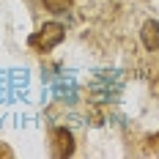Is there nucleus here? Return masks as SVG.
Returning <instances> with one entry per match:
<instances>
[{
	"mask_svg": "<svg viewBox=\"0 0 159 159\" xmlns=\"http://www.w3.org/2000/svg\"><path fill=\"white\" fill-rule=\"evenodd\" d=\"M0 157H11V151L8 148H0Z\"/></svg>",
	"mask_w": 159,
	"mask_h": 159,
	"instance_id": "nucleus-5",
	"label": "nucleus"
},
{
	"mask_svg": "<svg viewBox=\"0 0 159 159\" xmlns=\"http://www.w3.org/2000/svg\"><path fill=\"white\" fill-rule=\"evenodd\" d=\"M140 36H143V47L148 52H157L159 49V22L157 19H148L143 25V30H140Z\"/></svg>",
	"mask_w": 159,
	"mask_h": 159,
	"instance_id": "nucleus-3",
	"label": "nucleus"
},
{
	"mask_svg": "<svg viewBox=\"0 0 159 159\" xmlns=\"http://www.w3.org/2000/svg\"><path fill=\"white\" fill-rule=\"evenodd\" d=\"M71 3H74V0H41V6L47 8L49 14H63V11L71 8Z\"/></svg>",
	"mask_w": 159,
	"mask_h": 159,
	"instance_id": "nucleus-4",
	"label": "nucleus"
},
{
	"mask_svg": "<svg viewBox=\"0 0 159 159\" xmlns=\"http://www.w3.org/2000/svg\"><path fill=\"white\" fill-rule=\"evenodd\" d=\"M63 39H66V28L63 25H61V22H47L44 28H39V30L28 39V44L36 47V49H41V52H47V49L58 47Z\"/></svg>",
	"mask_w": 159,
	"mask_h": 159,
	"instance_id": "nucleus-1",
	"label": "nucleus"
},
{
	"mask_svg": "<svg viewBox=\"0 0 159 159\" xmlns=\"http://www.w3.org/2000/svg\"><path fill=\"white\" fill-rule=\"evenodd\" d=\"M52 154L55 157H69L74 154V140L66 129H55L52 132Z\"/></svg>",
	"mask_w": 159,
	"mask_h": 159,
	"instance_id": "nucleus-2",
	"label": "nucleus"
}]
</instances>
